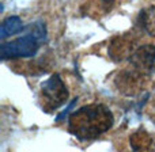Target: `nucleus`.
<instances>
[{"label":"nucleus","instance_id":"obj_6","mask_svg":"<svg viewBox=\"0 0 155 152\" xmlns=\"http://www.w3.org/2000/svg\"><path fill=\"white\" fill-rule=\"evenodd\" d=\"M132 68L146 76H150L155 71V45L144 44L135 50L129 59Z\"/></svg>","mask_w":155,"mask_h":152},{"label":"nucleus","instance_id":"obj_10","mask_svg":"<svg viewBox=\"0 0 155 152\" xmlns=\"http://www.w3.org/2000/svg\"><path fill=\"white\" fill-rule=\"evenodd\" d=\"M25 30H26V34L34 37L38 42L46 40V27H45L44 22H41V21L34 22V23H31L30 26H27Z\"/></svg>","mask_w":155,"mask_h":152},{"label":"nucleus","instance_id":"obj_5","mask_svg":"<svg viewBox=\"0 0 155 152\" xmlns=\"http://www.w3.org/2000/svg\"><path fill=\"white\" fill-rule=\"evenodd\" d=\"M148 76L137 72L136 70H123L116 75L114 86L123 95L125 96H136L142 92Z\"/></svg>","mask_w":155,"mask_h":152},{"label":"nucleus","instance_id":"obj_8","mask_svg":"<svg viewBox=\"0 0 155 152\" xmlns=\"http://www.w3.org/2000/svg\"><path fill=\"white\" fill-rule=\"evenodd\" d=\"M137 23L150 37H155V5L140 11Z\"/></svg>","mask_w":155,"mask_h":152},{"label":"nucleus","instance_id":"obj_2","mask_svg":"<svg viewBox=\"0 0 155 152\" xmlns=\"http://www.w3.org/2000/svg\"><path fill=\"white\" fill-rule=\"evenodd\" d=\"M68 95V88L59 73H53L41 83V105L45 112L51 113L63 106Z\"/></svg>","mask_w":155,"mask_h":152},{"label":"nucleus","instance_id":"obj_4","mask_svg":"<svg viewBox=\"0 0 155 152\" xmlns=\"http://www.w3.org/2000/svg\"><path fill=\"white\" fill-rule=\"evenodd\" d=\"M137 38L134 35V33H124L118 34L112 38L109 46H107V54L114 63H121L124 60H129L131 56L135 53L139 46Z\"/></svg>","mask_w":155,"mask_h":152},{"label":"nucleus","instance_id":"obj_11","mask_svg":"<svg viewBox=\"0 0 155 152\" xmlns=\"http://www.w3.org/2000/svg\"><path fill=\"white\" fill-rule=\"evenodd\" d=\"M76 103H78V98H75V99H74V101L71 102L70 105H68V107H67V109H65L64 112H61V113H60L59 115H57V117H56V121H57V122H61V121L64 120V118L67 117L68 114H70V112H71V110L74 109V106H75Z\"/></svg>","mask_w":155,"mask_h":152},{"label":"nucleus","instance_id":"obj_9","mask_svg":"<svg viewBox=\"0 0 155 152\" xmlns=\"http://www.w3.org/2000/svg\"><path fill=\"white\" fill-rule=\"evenodd\" d=\"M22 30H25L23 27V22L19 16H8L7 19H4L0 27V38L5 40V38L11 37L14 34H18Z\"/></svg>","mask_w":155,"mask_h":152},{"label":"nucleus","instance_id":"obj_1","mask_svg":"<svg viewBox=\"0 0 155 152\" xmlns=\"http://www.w3.org/2000/svg\"><path fill=\"white\" fill-rule=\"evenodd\" d=\"M114 124L113 113L102 103H90L75 110L68 118V131L79 140H94Z\"/></svg>","mask_w":155,"mask_h":152},{"label":"nucleus","instance_id":"obj_3","mask_svg":"<svg viewBox=\"0 0 155 152\" xmlns=\"http://www.w3.org/2000/svg\"><path fill=\"white\" fill-rule=\"evenodd\" d=\"M40 42L29 34H23L11 42L0 45V57L2 60L18 59V57H33L38 52Z\"/></svg>","mask_w":155,"mask_h":152},{"label":"nucleus","instance_id":"obj_7","mask_svg":"<svg viewBox=\"0 0 155 152\" xmlns=\"http://www.w3.org/2000/svg\"><path fill=\"white\" fill-rule=\"evenodd\" d=\"M129 145L134 152H148L153 147V137L144 129H137L129 136Z\"/></svg>","mask_w":155,"mask_h":152}]
</instances>
